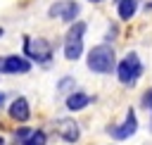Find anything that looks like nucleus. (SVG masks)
Segmentation results:
<instances>
[{
  "label": "nucleus",
  "instance_id": "nucleus-18",
  "mask_svg": "<svg viewBox=\"0 0 152 145\" xmlns=\"http://www.w3.org/2000/svg\"><path fill=\"white\" fill-rule=\"evenodd\" d=\"M145 12H152V2H147V5H145Z\"/></svg>",
  "mask_w": 152,
  "mask_h": 145
},
{
  "label": "nucleus",
  "instance_id": "nucleus-16",
  "mask_svg": "<svg viewBox=\"0 0 152 145\" xmlns=\"http://www.w3.org/2000/svg\"><path fill=\"white\" fill-rule=\"evenodd\" d=\"M142 102H145V105H150V107H152V88H150V90H147V95H145V100H142Z\"/></svg>",
  "mask_w": 152,
  "mask_h": 145
},
{
  "label": "nucleus",
  "instance_id": "nucleus-19",
  "mask_svg": "<svg viewBox=\"0 0 152 145\" xmlns=\"http://www.w3.org/2000/svg\"><path fill=\"white\" fill-rule=\"evenodd\" d=\"M0 145H5V138H2V135H0Z\"/></svg>",
  "mask_w": 152,
  "mask_h": 145
},
{
  "label": "nucleus",
  "instance_id": "nucleus-9",
  "mask_svg": "<svg viewBox=\"0 0 152 145\" xmlns=\"http://www.w3.org/2000/svg\"><path fill=\"white\" fill-rule=\"evenodd\" d=\"M10 116H12L14 121H28V116H31V105H28V100L19 95V97L10 105Z\"/></svg>",
  "mask_w": 152,
  "mask_h": 145
},
{
  "label": "nucleus",
  "instance_id": "nucleus-4",
  "mask_svg": "<svg viewBox=\"0 0 152 145\" xmlns=\"http://www.w3.org/2000/svg\"><path fill=\"white\" fill-rule=\"evenodd\" d=\"M52 43L43 36H26L24 38V57L36 64H48L52 59Z\"/></svg>",
  "mask_w": 152,
  "mask_h": 145
},
{
  "label": "nucleus",
  "instance_id": "nucleus-8",
  "mask_svg": "<svg viewBox=\"0 0 152 145\" xmlns=\"http://www.w3.org/2000/svg\"><path fill=\"white\" fill-rule=\"evenodd\" d=\"M55 131H57V135H59L64 143H76V140L81 138L78 124H76L74 119H69V116H64V119H57V121H55Z\"/></svg>",
  "mask_w": 152,
  "mask_h": 145
},
{
  "label": "nucleus",
  "instance_id": "nucleus-11",
  "mask_svg": "<svg viewBox=\"0 0 152 145\" xmlns=\"http://www.w3.org/2000/svg\"><path fill=\"white\" fill-rule=\"evenodd\" d=\"M90 102H93V97H90L88 93H81V90H71V93L66 95V109H69V112H78V109L88 107Z\"/></svg>",
  "mask_w": 152,
  "mask_h": 145
},
{
  "label": "nucleus",
  "instance_id": "nucleus-1",
  "mask_svg": "<svg viewBox=\"0 0 152 145\" xmlns=\"http://www.w3.org/2000/svg\"><path fill=\"white\" fill-rule=\"evenodd\" d=\"M86 64L93 74H112L116 69V52L109 43H100V45H93L88 50V57H86Z\"/></svg>",
  "mask_w": 152,
  "mask_h": 145
},
{
  "label": "nucleus",
  "instance_id": "nucleus-13",
  "mask_svg": "<svg viewBox=\"0 0 152 145\" xmlns=\"http://www.w3.org/2000/svg\"><path fill=\"white\" fill-rule=\"evenodd\" d=\"M57 90H59V93H66V90L71 93V90H74V78H71V76H62L59 83H57Z\"/></svg>",
  "mask_w": 152,
  "mask_h": 145
},
{
  "label": "nucleus",
  "instance_id": "nucleus-3",
  "mask_svg": "<svg viewBox=\"0 0 152 145\" xmlns=\"http://www.w3.org/2000/svg\"><path fill=\"white\" fill-rule=\"evenodd\" d=\"M142 71H145V67H142L138 52H133V50L126 52L124 59L116 62V78H119L124 86H135L138 78L142 76Z\"/></svg>",
  "mask_w": 152,
  "mask_h": 145
},
{
  "label": "nucleus",
  "instance_id": "nucleus-10",
  "mask_svg": "<svg viewBox=\"0 0 152 145\" xmlns=\"http://www.w3.org/2000/svg\"><path fill=\"white\" fill-rule=\"evenodd\" d=\"M114 5H116L119 19H121V21H131V19L135 17L138 7H140V0H114Z\"/></svg>",
  "mask_w": 152,
  "mask_h": 145
},
{
  "label": "nucleus",
  "instance_id": "nucleus-14",
  "mask_svg": "<svg viewBox=\"0 0 152 145\" xmlns=\"http://www.w3.org/2000/svg\"><path fill=\"white\" fill-rule=\"evenodd\" d=\"M116 36H119V29H116V24H112V26L107 29V33H104V43H112Z\"/></svg>",
  "mask_w": 152,
  "mask_h": 145
},
{
  "label": "nucleus",
  "instance_id": "nucleus-20",
  "mask_svg": "<svg viewBox=\"0 0 152 145\" xmlns=\"http://www.w3.org/2000/svg\"><path fill=\"white\" fill-rule=\"evenodd\" d=\"M88 2H102V0H88Z\"/></svg>",
  "mask_w": 152,
  "mask_h": 145
},
{
  "label": "nucleus",
  "instance_id": "nucleus-12",
  "mask_svg": "<svg viewBox=\"0 0 152 145\" xmlns=\"http://www.w3.org/2000/svg\"><path fill=\"white\" fill-rule=\"evenodd\" d=\"M21 145H48V135H45V131H31V135L21 143Z\"/></svg>",
  "mask_w": 152,
  "mask_h": 145
},
{
  "label": "nucleus",
  "instance_id": "nucleus-2",
  "mask_svg": "<svg viewBox=\"0 0 152 145\" xmlns=\"http://www.w3.org/2000/svg\"><path fill=\"white\" fill-rule=\"evenodd\" d=\"M86 31H88V24H86V21H81V19H74V21H71V26H69V31H66V36H64V57H66L69 62L81 59Z\"/></svg>",
  "mask_w": 152,
  "mask_h": 145
},
{
  "label": "nucleus",
  "instance_id": "nucleus-21",
  "mask_svg": "<svg viewBox=\"0 0 152 145\" xmlns=\"http://www.w3.org/2000/svg\"><path fill=\"white\" fill-rule=\"evenodd\" d=\"M2 33H5V31H2V29H0V38H2Z\"/></svg>",
  "mask_w": 152,
  "mask_h": 145
},
{
  "label": "nucleus",
  "instance_id": "nucleus-5",
  "mask_svg": "<svg viewBox=\"0 0 152 145\" xmlns=\"http://www.w3.org/2000/svg\"><path fill=\"white\" fill-rule=\"evenodd\" d=\"M78 12H81V5L76 0H57V2H52L48 7V17L50 19H59L64 24H71L78 17Z\"/></svg>",
  "mask_w": 152,
  "mask_h": 145
},
{
  "label": "nucleus",
  "instance_id": "nucleus-15",
  "mask_svg": "<svg viewBox=\"0 0 152 145\" xmlns=\"http://www.w3.org/2000/svg\"><path fill=\"white\" fill-rule=\"evenodd\" d=\"M31 131H33V128H19V131H14V138H17L19 143H24V140L31 135Z\"/></svg>",
  "mask_w": 152,
  "mask_h": 145
},
{
  "label": "nucleus",
  "instance_id": "nucleus-6",
  "mask_svg": "<svg viewBox=\"0 0 152 145\" xmlns=\"http://www.w3.org/2000/svg\"><path fill=\"white\" fill-rule=\"evenodd\" d=\"M135 131H138V116H135V112H133V109H128V112H126V119H124L121 124H116V126H109V128H107V133H109L112 138H116V140H126V138H131Z\"/></svg>",
  "mask_w": 152,
  "mask_h": 145
},
{
  "label": "nucleus",
  "instance_id": "nucleus-17",
  "mask_svg": "<svg viewBox=\"0 0 152 145\" xmlns=\"http://www.w3.org/2000/svg\"><path fill=\"white\" fill-rule=\"evenodd\" d=\"M5 97H7V95H5V93H2V90H0V107H2V105H5Z\"/></svg>",
  "mask_w": 152,
  "mask_h": 145
},
{
  "label": "nucleus",
  "instance_id": "nucleus-7",
  "mask_svg": "<svg viewBox=\"0 0 152 145\" xmlns=\"http://www.w3.org/2000/svg\"><path fill=\"white\" fill-rule=\"evenodd\" d=\"M2 74H28L31 71V59H26L24 55H7L2 57Z\"/></svg>",
  "mask_w": 152,
  "mask_h": 145
}]
</instances>
